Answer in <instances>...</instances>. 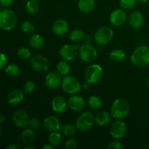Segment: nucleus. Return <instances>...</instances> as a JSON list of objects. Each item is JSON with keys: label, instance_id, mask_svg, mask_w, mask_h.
<instances>
[{"label": "nucleus", "instance_id": "nucleus-1", "mask_svg": "<svg viewBox=\"0 0 149 149\" xmlns=\"http://www.w3.org/2000/svg\"><path fill=\"white\" fill-rule=\"evenodd\" d=\"M131 63L135 66L143 68L149 65V47L141 45L135 48L130 55Z\"/></svg>", "mask_w": 149, "mask_h": 149}, {"label": "nucleus", "instance_id": "nucleus-2", "mask_svg": "<svg viewBox=\"0 0 149 149\" xmlns=\"http://www.w3.org/2000/svg\"><path fill=\"white\" fill-rule=\"evenodd\" d=\"M130 106L127 100L124 98H116L112 103L111 107V114L113 119H125L129 115Z\"/></svg>", "mask_w": 149, "mask_h": 149}, {"label": "nucleus", "instance_id": "nucleus-3", "mask_svg": "<svg viewBox=\"0 0 149 149\" xmlns=\"http://www.w3.org/2000/svg\"><path fill=\"white\" fill-rule=\"evenodd\" d=\"M17 18L14 11L4 8L0 11V29L4 31H11L17 25Z\"/></svg>", "mask_w": 149, "mask_h": 149}, {"label": "nucleus", "instance_id": "nucleus-4", "mask_svg": "<svg viewBox=\"0 0 149 149\" xmlns=\"http://www.w3.org/2000/svg\"><path fill=\"white\" fill-rule=\"evenodd\" d=\"M113 31L109 26H102L94 33V41L97 45L104 46L109 44L113 37Z\"/></svg>", "mask_w": 149, "mask_h": 149}, {"label": "nucleus", "instance_id": "nucleus-5", "mask_svg": "<svg viewBox=\"0 0 149 149\" xmlns=\"http://www.w3.org/2000/svg\"><path fill=\"white\" fill-rule=\"evenodd\" d=\"M95 123V116L90 111H84L79 114L76 121L77 130L86 132L91 129Z\"/></svg>", "mask_w": 149, "mask_h": 149}, {"label": "nucleus", "instance_id": "nucleus-6", "mask_svg": "<svg viewBox=\"0 0 149 149\" xmlns=\"http://www.w3.org/2000/svg\"><path fill=\"white\" fill-rule=\"evenodd\" d=\"M61 87L65 93L72 95L79 93L81 88V83L79 82V81L75 77L68 75L63 77Z\"/></svg>", "mask_w": 149, "mask_h": 149}, {"label": "nucleus", "instance_id": "nucleus-7", "mask_svg": "<svg viewBox=\"0 0 149 149\" xmlns=\"http://www.w3.org/2000/svg\"><path fill=\"white\" fill-rule=\"evenodd\" d=\"M103 75V68L97 63L91 64L84 71V78L86 81L91 84H95L102 79Z\"/></svg>", "mask_w": 149, "mask_h": 149}, {"label": "nucleus", "instance_id": "nucleus-8", "mask_svg": "<svg viewBox=\"0 0 149 149\" xmlns=\"http://www.w3.org/2000/svg\"><path fill=\"white\" fill-rule=\"evenodd\" d=\"M78 55L83 62L91 63L97 58V51L94 46L87 43L79 48Z\"/></svg>", "mask_w": 149, "mask_h": 149}, {"label": "nucleus", "instance_id": "nucleus-9", "mask_svg": "<svg viewBox=\"0 0 149 149\" xmlns=\"http://www.w3.org/2000/svg\"><path fill=\"white\" fill-rule=\"evenodd\" d=\"M30 64L32 69L38 73H45L49 69V62L43 55L36 54L31 58Z\"/></svg>", "mask_w": 149, "mask_h": 149}, {"label": "nucleus", "instance_id": "nucleus-10", "mask_svg": "<svg viewBox=\"0 0 149 149\" xmlns=\"http://www.w3.org/2000/svg\"><path fill=\"white\" fill-rule=\"evenodd\" d=\"M127 125L125 122L122 120L115 121L110 127V134L113 138L119 140L123 138L127 133Z\"/></svg>", "mask_w": 149, "mask_h": 149}, {"label": "nucleus", "instance_id": "nucleus-11", "mask_svg": "<svg viewBox=\"0 0 149 149\" xmlns=\"http://www.w3.org/2000/svg\"><path fill=\"white\" fill-rule=\"evenodd\" d=\"M79 52V48L77 46L71 45H64L59 50V55L64 61L68 62L72 61L77 58Z\"/></svg>", "mask_w": 149, "mask_h": 149}, {"label": "nucleus", "instance_id": "nucleus-12", "mask_svg": "<svg viewBox=\"0 0 149 149\" xmlns=\"http://www.w3.org/2000/svg\"><path fill=\"white\" fill-rule=\"evenodd\" d=\"M31 118L29 117L27 112L22 109L17 110L13 116V121L15 125L17 127L25 128L29 126Z\"/></svg>", "mask_w": 149, "mask_h": 149}, {"label": "nucleus", "instance_id": "nucleus-13", "mask_svg": "<svg viewBox=\"0 0 149 149\" xmlns=\"http://www.w3.org/2000/svg\"><path fill=\"white\" fill-rule=\"evenodd\" d=\"M127 20V15L124 9H116L113 10L109 16L111 23L114 26H122Z\"/></svg>", "mask_w": 149, "mask_h": 149}, {"label": "nucleus", "instance_id": "nucleus-14", "mask_svg": "<svg viewBox=\"0 0 149 149\" xmlns=\"http://www.w3.org/2000/svg\"><path fill=\"white\" fill-rule=\"evenodd\" d=\"M61 75L58 72L51 71L45 77V85L47 88L51 90H55L61 87L62 84Z\"/></svg>", "mask_w": 149, "mask_h": 149}, {"label": "nucleus", "instance_id": "nucleus-15", "mask_svg": "<svg viewBox=\"0 0 149 149\" xmlns=\"http://www.w3.org/2000/svg\"><path fill=\"white\" fill-rule=\"evenodd\" d=\"M128 23L132 29L138 30L142 28L144 23V17L142 13L139 11H133L130 14L127 18Z\"/></svg>", "mask_w": 149, "mask_h": 149}, {"label": "nucleus", "instance_id": "nucleus-16", "mask_svg": "<svg viewBox=\"0 0 149 149\" xmlns=\"http://www.w3.org/2000/svg\"><path fill=\"white\" fill-rule=\"evenodd\" d=\"M51 106H52V111L58 114L63 113L68 106V102L65 100V99L60 95H57L52 98Z\"/></svg>", "mask_w": 149, "mask_h": 149}, {"label": "nucleus", "instance_id": "nucleus-17", "mask_svg": "<svg viewBox=\"0 0 149 149\" xmlns=\"http://www.w3.org/2000/svg\"><path fill=\"white\" fill-rule=\"evenodd\" d=\"M43 127L48 132H56L61 129V124L57 116H48L44 119Z\"/></svg>", "mask_w": 149, "mask_h": 149}, {"label": "nucleus", "instance_id": "nucleus-18", "mask_svg": "<svg viewBox=\"0 0 149 149\" xmlns=\"http://www.w3.org/2000/svg\"><path fill=\"white\" fill-rule=\"evenodd\" d=\"M52 29L53 33L57 36H63L68 31L69 24L65 19L60 18L54 22L52 26Z\"/></svg>", "mask_w": 149, "mask_h": 149}, {"label": "nucleus", "instance_id": "nucleus-19", "mask_svg": "<svg viewBox=\"0 0 149 149\" xmlns=\"http://www.w3.org/2000/svg\"><path fill=\"white\" fill-rule=\"evenodd\" d=\"M86 104L85 100L82 97L73 95L68 100V106L71 110L74 111H79L82 110Z\"/></svg>", "mask_w": 149, "mask_h": 149}, {"label": "nucleus", "instance_id": "nucleus-20", "mask_svg": "<svg viewBox=\"0 0 149 149\" xmlns=\"http://www.w3.org/2000/svg\"><path fill=\"white\" fill-rule=\"evenodd\" d=\"M24 99V93L20 90H13L7 95V102L10 105H18Z\"/></svg>", "mask_w": 149, "mask_h": 149}, {"label": "nucleus", "instance_id": "nucleus-21", "mask_svg": "<svg viewBox=\"0 0 149 149\" xmlns=\"http://www.w3.org/2000/svg\"><path fill=\"white\" fill-rule=\"evenodd\" d=\"M111 114L105 111L98 112L95 116V122L100 127L108 125L111 122Z\"/></svg>", "mask_w": 149, "mask_h": 149}, {"label": "nucleus", "instance_id": "nucleus-22", "mask_svg": "<svg viewBox=\"0 0 149 149\" xmlns=\"http://www.w3.org/2000/svg\"><path fill=\"white\" fill-rule=\"evenodd\" d=\"M78 8L81 13H90L93 11L95 7V0H78Z\"/></svg>", "mask_w": 149, "mask_h": 149}, {"label": "nucleus", "instance_id": "nucleus-23", "mask_svg": "<svg viewBox=\"0 0 149 149\" xmlns=\"http://www.w3.org/2000/svg\"><path fill=\"white\" fill-rule=\"evenodd\" d=\"M109 59L114 63H120L126 59V52L122 49H114L109 55Z\"/></svg>", "mask_w": 149, "mask_h": 149}, {"label": "nucleus", "instance_id": "nucleus-24", "mask_svg": "<svg viewBox=\"0 0 149 149\" xmlns=\"http://www.w3.org/2000/svg\"><path fill=\"white\" fill-rule=\"evenodd\" d=\"M29 43L31 48L34 49H39L43 47L45 40L44 38L39 33H32L29 39Z\"/></svg>", "mask_w": 149, "mask_h": 149}, {"label": "nucleus", "instance_id": "nucleus-25", "mask_svg": "<svg viewBox=\"0 0 149 149\" xmlns=\"http://www.w3.org/2000/svg\"><path fill=\"white\" fill-rule=\"evenodd\" d=\"M36 138L35 131L31 128H26L21 133V141L26 145H30Z\"/></svg>", "mask_w": 149, "mask_h": 149}, {"label": "nucleus", "instance_id": "nucleus-26", "mask_svg": "<svg viewBox=\"0 0 149 149\" xmlns=\"http://www.w3.org/2000/svg\"><path fill=\"white\" fill-rule=\"evenodd\" d=\"M87 104L90 109L97 110L100 109L103 104V100L99 96L91 95L87 98Z\"/></svg>", "mask_w": 149, "mask_h": 149}, {"label": "nucleus", "instance_id": "nucleus-27", "mask_svg": "<svg viewBox=\"0 0 149 149\" xmlns=\"http://www.w3.org/2000/svg\"><path fill=\"white\" fill-rule=\"evenodd\" d=\"M85 38V33L83 31L80 29H74L71 31L69 33L70 40L74 43H78V42L83 41Z\"/></svg>", "mask_w": 149, "mask_h": 149}, {"label": "nucleus", "instance_id": "nucleus-28", "mask_svg": "<svg viewBox=\"0 0 149 149\" xmlns=\"http://www.w3.org/2000/svg\"><path fill=\"white\" fill-rule=\"evenodd\" d=\"M48 141H49V143L53 146L54 147L59 146L61 145V143L63 142L62 135L60 132H58V131L50 132V134L49 135V138H48Z\"/></svg>", "mask_w": 149, "mask_h": 149}, {"label": "nucleus", "instance_id": "nucleus-29", "mask_svg": "<svg viewBox=\"0 0 149 149\" xmlns=\"http://www.w3.org/2000/svg\"><path fill=\"white\" fill-rule=\"evenodd\" d=\"M70 68H71V66H70L68 61L63 60L57 64V72L61 74V76L65 77V76L68 75V73H69Z\"/></svg>", "mask_w": 149, "mask_h": 149}, {"label": "nucleus", "instance_id": "nucleus-30", "mask_svg": "<svg viewBox=\"0 0 149 149\" xmlns=\"http://www.w3.org/2000/svg\"><path fill=\"white\" fill-rule=\"evenodd\" d=\"M39 9V4L36 0H29L26 4V10L29 14L33 15L38 12Z\"/></svg>", "mask_w": 149, "mask_h": 149}, {"label": "nucleus", "instance_id": "nucleus-31", "mask_svg": "<svg viewBox=\"0 0 149 149\" xmlns=\"http://www.w3.org/2000/svg\"><path fill=\"white\" fill-rule=\"evenodd\" d=\"M77 127L76 125L73 124H67L62 127V133L65 137H72L77 133Z\"/></svg>", "mask_w": 149, "mask_h": 149}, {"label": "nucleus", "instance_id": "nucleus-32", "mask_svg": "<svg viewBox=\"0 0 149 149\" xmlns=\"http://www.w3.org/2000/svg\"><path fill=\"white\" fill-rule=\"evenodd\" d=\"M4 71H5L6 74L8 75L9 77H15L20 73V68H19L18 65H17L16 64L11 63L6 65Z\"/></svg>", "mask_w": 149, "mask_h": 149}, {"label": "nucleus", "instance_id": "nucleus-33", "mask_svg": "<svg viewBox=\"0 0 149 149\" xmlns=\"http://www.w3.org/2000/svg\"><path fill=\"white\" fill-rule=\"evenodd\" d=\"M17 55L20 59L23 60V61H26L31 58V52L29 48L26 47H22L19 48L18 50L17 51Z\"/></svg>", "mask_w": 149, "mask_h": 149}, {"label": "nucleus", "instance_id": "nucleus-34", "mask_svg": "<svg viewBox=\"0 0 149 149\" xmlns=\"http://www.w3.org/2000/svg\"><path fill=\"white\" fill-rule=\"evenodd\" d=\"M21 30L26 34H32L35 31L34 24L29 20H25L21 24Z\"/></svg>", "mask_w": 149, "mask_h": 149}, {"label": "nucleus", "instance_id": "nucleus-35", "mask_svg": "<svg viewBox=\"0 0 149 149\" xmlns=\"http://www.w3.org/2000/svg\"><path fill=\"white\" fill-rule=\"evenodd\" d=\"M136 0H119L120 7L124 10H131L135 7Z\"/></svg>", "mask_w": 149, "mask_h": 149}, {"label": "nucleus", "instance_id": "nucleus-36", "mask_svg": "<svg viewBox=\"0 0 149 149\" xmlns=\"http://www.w3.org/2000/svg\"><path fill=\"white\" fill-rule=\"evenodd\" d=\"M35 90V83L32 81H27L23 87V91L26 94H31Z\"/></svg>", "mask_w": 149, "mask_h": 149}, {"label": "nucleus", "instance_id": "nucleus-37", "mask_svg": "<svg viewBox=\"0 0 149 149\" xmlns=\"http://www.w3.org/2000/svg\"><path fill=\"white\" fill-rule=\"evenodd\" d=\"M31 128L33 129L34 131H38L41 128V122L38 118L33 117L31 118L30 120V123H29Z\"/></svg>", "mask_w": 149, "mask_h": 149}, {"label": "nucleus", "instance_id": "nucleus-38", "mask_svg": "<svg viewBox=\"0 0 149 149\" xmlns=\"http://www.w3.org/2000/svg\"><path fill=\"white\" fill-rule=\"evenodd\" d=\"M64 146L66 149H77L78 147L77 141L74 138H68L65 141Z\"/></svg>", "mask_w": 149, "mask_h": 149}, {"label": "nucleus", "instance_id": "nucleus-39", "mask_svg": "<svg viewBox=\"0 0 149 149\" xmlns=\"http://www.w3.org/2000/svg\"><path fill=\"white\" fill-rule=\"evenodd\" d=\"M125 147L122 145V143L119 141H114L111 142L108 145V149H123Z\"/></svg>", "mask_w": 149, "mask_h": 149}, {"label": "nucleus", "instance_id": "nucleus-40", "mask_svg": "<svg viewBox=\"0 0 149 149\" xmlns=\"http://www.w3.org/2000/svg\"><path fill=\"white\" fill-rule=\"evenodd\" d=\"M7 63V56H6V55L4 53L0 52V69L6 67Z\"/></svg>", "mask_w": 149, "mask_h": 149}, {"label": "nucleus", "instance_id": "nucleus-41", "mask_svg": "<svg viewBox=\"0 0 149 149\" xmlns=\"http://www.w3.org/2000/svg\"><path fill=\"white\" fill-rule=\"evenodd\" d=\"M14 0H0V4L4 8H7L12 5Z\"/></svg>", "mask_w": 149, "mask_h": 149}, {"label": "nucleus", "instance_id": "nucleus-42", "mask_svg": "<svg viewBox=\"0 0 149 149\" xmlns=\"http://www.w3.org/2000/svg\"><path fill=\"white\" fill-rule=\"evenodd\" d=\"M7 149H20V146H18L17 145H15V144H12V145L8 146H7Z\"/></svg>", "mask_w": 149, "mask_h": 149}, {"label": "nucleus", "instance_id": "nucleus-43", "mask_svg": "<svg viewBox=\"0 0 149 149\" xmlns=\"http://www.w3.org/2000/svg\"><path fill=\"white\" fill-rule=\"evenodd\" d=\"M90 84H91V83H90V82H89V81H86V80H85V81H84V82L83 83L82 87H84V89H89L90 87Z\"/></svg>", "mask_w": 149, "mask_h": 149}, {"label": "nucleus", "instance_id": "nucleus-44", "mask_svg": "<svg viewBox=\"0 0 149 149\" xmlns=\"http://www.w3.org/2000/svg\"><path fill=\"white\" fill-rule=\"evenodd\" d=\"M55 147L51 145L50 143L49 144H45V146H42V149H53Z\"/></svg>", "mask_w": 149, "mask_h": 149}, {"label": "nucleus", "instance_id": "nucleus-45", "mask_svg": "<svg viewBox=\"0 0 149 149\" xmlns=\"http://www.w3.org/2000/svg\"><path fill=\"white\" fill-rule=\"evenodd\" d=\"M6 121V118L4 115L2 114H0V125H2Z\"/></svg>", "mask_w": 149, "mask_h": 149}, {"label": "nucleus", "instance_id": "nucleus-46", "mask_svg": "<svg viewBox=\"0 0 149 149\" xmlns=\"http://www.w3.org/2000/svg\"><path fill=\"white\" fill-rule=\"evenodd\" d=\"M23 148H24V149H35V147L28 145V146H25Z\"/></svg>", "mask_w": 149, "mask_h": 149}, {"label": "nucleus", "instance_id": "nucleus-47", "mask_svg": "<svg viewBox=\"0 0 149 149\" xmlns=\"http://www.w3.org/2000/svg\"><path fill=\"white\" fill-rule=\"evenodd\" d=\"M138 1H139L140 2H143V3H145V2H147V1H148V0H138Z\"/></svg>", "mask_w": 149, "mask_h": 149}, {"label": "nucleus", "instance_id": "nucleus-48", "mask_svg": "<svg viewBox=\"0 0 149 149\" xmlns=\"http://www.w3.org/2000/svg\"><path fill=\"white\" fill-rule=\"evenodd\" d=\"M146 84H147V85L149 87V77L146 79Z\"/></svg>", "mask_w": 149, "mask_h": 149}, {"label": "nucleus", "instance_id": "nucleus-49", "mask_svg": "<svg viewBox=\"0 0 149 149\" xmlns=\"http://www.w3.org/2000/svg\"><path fill=\"white\" fill-rule=\"evenodd\" d=\"M1 135H2V130H1V127H0V138L1 137Z\"/></svg>", "mask_w": 149, "mask_h": 149}, {"label": "nucleus", "instance_id": "nucleus-50", "mask_svg": "<svg viewBox=\"0 0 149 149\" xmlns=\"http://www.w3.org/2000/svg\"><path fill=\"white\" fill-rule=\"evenodd\" d=\"M1 10H2V9H1V4H0V11H1Z\"/></svg>", "mask_w": 149, "mask_h": 149}, {"label": "nucleus", "instance_id": "nucleus-51", "mask_svg": "<svg viewBox=\"0 0 149 149\" xmlns=\"http://www.w3.org/2000/svg\"><path fill=\"white\" fill-rule=\"evenodd\" d=\"M36 1H42V0H36Z\"/></svg>", "mask_w": 149, "mask_h": 149}]
</instances>
